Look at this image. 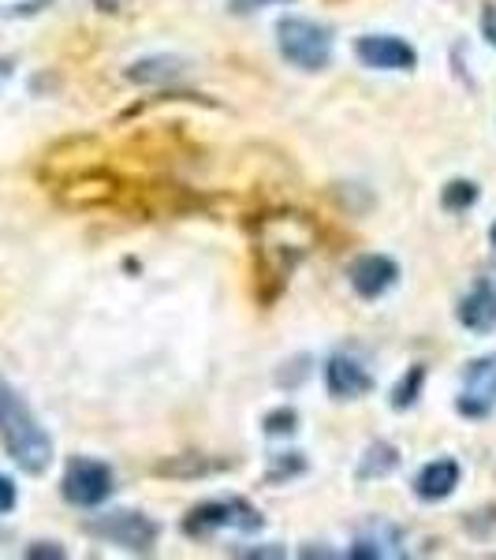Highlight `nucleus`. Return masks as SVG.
<instances>
[{
    "label": "nucleus",
    "mask_w": 496,
    "mask_h": 560,
    "mask_svg": "<svg viewBox=\"0 0 496 560\" xmlns=\"http://www.w3.org/2000/svg\"><path fill=\"white\" fill-rule=\"evenodd\" d=\"M0 445L26 475H42L52 464V438L42 430L34 411L15 396V388L0 382Z\"/></svg>",
    "instance_id": "nucleus-1"
},
{
    "label": "nucleus",
    "mask_w": 496,
    "mask_h": 560,
    "mask_svg": "<svg viewBox=\"0 0 496 560\" xmlns=\"http://www.w3.org/2000/svg\"><path fill=\"white\" fill-rule=\"evenodd\" d=\"M276 49L292 68L321 71L332 60V31L306 15H281L276 20Z\"/></svg>",
    "instance_id": "nucleus-2"
},
{
    "label": "nucleus",
    "mask_w": 496,
    "mask_h": 560,
    "mask_svg": "<svg viewBox=\"0 0 496 560\" xmlns=\"http://www.w3.org/2000/svg\"><path fill=\"white\" fill-rule=\"evenodd\" d=\"M261 512L243 497H221V501H202L194 504L184 516V535L187 538H210L213 530H243V535H255L261 530Z\"/></svg>",
    "instance_id": "nucleus-3"
},
{
    "label": "nucleus",
    "mask_w": 496,
    "mask_h": 560,
    "mask_svg": "<svg viewBox=\"0 0 496 560\" xmlns=\"http://www.w3.org/2000/svg\"><path fill=\"white\" fill-rule=\"evenodd\" d=\"M86 535L113 541V546L128 549V553H150L161 538V527L142 512H128V509H116L105 512V516L86 520Z\"/></svg>",
    "instance_id": "nucleus-4"
},
{
    "label": "nucleus",
    "mask_w": 496,
    "mask_h": 560,
    "mask_svg": "<svg viewBox=\"0 0 496 560\" xmlns=\"http://www.w3.org/2000/svg\"><path fill=\"white\" fill-rule=\"evenodd\" d=\"M60 493H64V501L75 504V509H97V504H105L108 493H113V467L102 464V459L75 456L64 471Z\"/></svg>",
    "instance_id": "nucleus-5"
},
{
    "label": "nucleus",
    "mask_w": 496,
    "mask_h": 560,
    "mask_svg": "<svg viewBox=\"0 0 496 560\" xmlns=\"http://www.w3.org/2000/svg\"><path fill=\"white\" fill-rule=\"evenodd\" d=\"M496 408V351L482 355L467 366L463 374V393L456 400V411L467 419H485Z\"/></svg>",
    "instance_id": "nucleus-6"
},
{
    "label": "nucleus",
    "mask_w": 496,
    "mask_h": 560,
    "mask_svg": "<svg viewBox=\"0 0 496 560\" xmlns=\"http://www.w3.org/2000/svg\"><path fill=\"white\" fill-rule=\"evenodd\" d=\"M355 57L363 68L374 71H411L418 68V52L411 42L395 38V34H366L355 42Z\"/></svg>",
    "instance_id": "nucleus-7"
},
{
    "label": "nucleus",
    "mask_w": 496,
    "mask_h": 560,
    "mask_svg": "<svg viewBox=\"0 0 496 560\" xmlns=\"http://www.w3.org/2000/svg\"><path fill=\"white\" fill-rule=\"evenodd\" d=\"M347 280L363 300H381L385 292H392L400 280V266L389 255H363L351 261Z\"/></svg>",
    "instance_id": "nucleus-8"
},
{
    "label": "nucleus",
    "mask_w": 496,
    "mask_h": 560,
    "mask_svg": "<svg viewBox=\"0 0 496 560\" xmlns=\"http://www.w3.org/2000/svg\"><path fill=\"white\" fill-rule=\"evenodd\" d=\"M324 388L332 400H358L374 388V377L366 374V366L351 355H332L324 363Z\"/></svg>",
    "instance_id": "nucleus-9"
},
{
    "label": "nucleus",
    "mask_w": 496,
    "mask_h": 560,
    "mask_svg": "<svg viewBox=\"0 0 496 560\" xmlns=\"http://www.w3.org/2000/svg\"><path fill=\"white\" fill-rule=\"evenodd\" d=\"M456 318L463 329L482 332V337L485 332H493L496 329V284H489V280H477L471 292L459 300Z\"/></svg>",
    "instance_id": "nucleus-10"
},
{
    "label": "nucleus",
    "mask_w": 496,
    "mask_h": 560,
    "mask_svg": "<svg viewBox=\"0 0 496 560\" xmlns=\"http://www.w3.org/2000/svg\"><path fill=\"white\" fill-rule=\"evenodd\" d=\"M459 464L456 459H433V464L422 467L418 475H414V493L422 497V501H429V504H437V501H448V497L456 493V486H459Z\"/></svg>",
    "instance_id": "nucleus-11"
},
{
    "label": "nucleus",
    "mask_w": 496,
    "mask_h": 560,
    "mask_svg": "<svg viewBox=\"0 0 496 560\" xmlns=\"http://www.w3.org/2000/svg\"><path fill=\"white\" fill-rule=\"evenodd\" d=\"M176 75H184V60H176V57H146V60H139V65L128 68V79L139 86L173 83Z\"/></svg>",
    "instance_id": "nucleus-12"
},
{
    "label": "nucleus",
    "mask_w": 496,
    "mask_h": 560,
    "mask_svg": "<svg viewBox=\"0 0 496 560\" xmlns=\"http://www.w3.org/2000/svg\"><path fill=\"white\" fill-rule=\"evenodd\" d=\"M395 464H400V456H395V448L389 441H377V445H369L363 453V464H358V478H385L389 471H395Z\"/></svg>",
    "instance_id": "nucleus-13"
},
{
    "label": "nucleus",
    "mask_w": 496,
    "mask_h": 560,
    "mask_svg": "<svg viewBox=\"0 0 496 560\" xmlns=\"http://www.w3.org/2000/svg\"><path fill=\"white\" fill-rule=\"evenodd\" d=\"M422 385H426V366H411L392 388V408L395 411L414 408V404H418V396H422Z\"/></svg>",
    "instance_id": "nucleus-14"
},
{
    "label": "nucleus",
    "mask_w": 496,
    "mask_h": 560,
    "mask_svg": "<svg viewBox=\"0 0 496 560\" xmlns=\"http://www.w3.org/2000/svg\"><path fill=\"white\" fill-rule=\"evenodd\" d=\"M474 202H477V187L471 179H452V184L440 191V206H445L448 213H463V210H471Z\"/></svg>",
    "instance_id": "nucleus-15"
},
{
    "label": "nucleus",
    "mask_w": 496,
    "mask_h": 560,
    "mask_svg": "<svg viewBox=\"0 0 496 560\" xmlns=\"http://www.w3.org/2000/svg\"><path fill=\"white\" fill-rule=\"evenodd\" d=\"M295 422H299L295 408H276L265 415V433L269 438H284V433H295Z\"/></svg>",
    "instance_id": "nucleus-16"
},
{
    "label": "nucleus",
    "mask_w": 496,
    "mask_h": 560,
    "mask_svg": "<svg viewBox=\"0 0 496 560\" xmlns=\"http://www.w3.org/2000/svg\"><path fill=\"white\" fill-rule=\"evenodd\" d=\"M303 467H306V464H303V459H299V453H292V459L276 456L273 471H269V482H281V478H292V475H299Z\"/></svg>",
    "instance_id": "nucleus-17"
},
{
    "label": "nucleus",
    "mask_w": 496,
    "mask_h": 560,
    "mask_svg": "<svg viewBox=\"0 0 496 560\" xmlns=\"http://www.w3.org/2000/svg\"><path fill=\"white\" fill-rule=\"evenodd\" d=\"M15 501H20V493H15V482L8 475H0V516H8V512L15 509Z\"/></svg>",
    "instance_id": "nucleus-18"
},
{
    "label": "nucleus",
    "mask_w": 496,
    "mask_h": 560,
    "mask_svg": "<svg viewBox=\"0 0 496 560\" xmlns=\"http://www.w3.org/2000/svg\"><path fill=\"white\" fill-rule=\"evenodd\" d=\"M26 557H52V560H60V557H64V549H60L57 541H38V546L26 549Z\"/></svg>",
    "instance_id": "nucleus-19"
},
{
    "label": "nucleus",
    "mask_w": 496,
    "mask_h": 560,
    "mask_svg": "<svg viewBox=\"0 0 496 560\" xmlns=\"http://www.w3.org/2000/svg\"><path fill=\"white\" fill-rule=\"evenodd\" d=\"M485 38H489V45H493V49H496V15H493V8H489V12H485Z\"/></svg>",
    "instance_id": "nucleus-20"
},
{
    "label": "nucleus",
    "mask_w": 496,
    "mask_h": 560,
    "mask_svg": "<svg viewBox=\"0 0 496 560\" xmlns=\"http://www.w3.org/2000/svg\"><path fill=\"white\" fill-rule=\"evenodd\" d=\"M489 240H493V247H496V224H493V229H489Z\"/></svg>",
    "instance_id": "nucleus-21"
},
{
    "label": "nucleus",
    "mask_w": 496,
    "mask_h": 560,
    "mask_svg": "<svg viewBox=\"0 0 496 560\" xmlns=\"http://www.w3.org/2000/svg\"><path fill=\"white\" fill-rule=\"evenodd\" d=\"M255 4H273V0H255Z\"/></svg>",
    "instance_id": "nucleus-22"
}]
</instances>
